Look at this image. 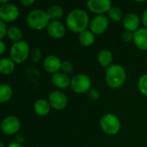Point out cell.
Returning a JSON list of instances; mask_svg holds the SVG:
<instances>
[{
  "label": "cell",
  "mask_w": 147,
  "mask_h": 147,
  "mask_svg": "<svg viewBox=\"0 0 147 147\" xmlns=\"http://www.w3.org/2000/svg\"><path fill=\"white\" fill-rule=\"evenodd\" d=\"M67 28L73 33L80 34L87 29L90 17L87 12L81 9H75L69 12L65 19Z\"/></svg>",
  "instance_id": "cell-1"
},
{
  "label": "cell",
  "mask_w": 147,
  "mask_h": 147,
  "mask_svg": "<svg viewBox=\"0 0 147 147\" xmlns=\"http://www.w3.org/2000/svg\"><path fill=\"white\" fill-rule=\"evenodd\" d=\"M106 83L111 89L120 88L126 81L127 74L125 69L120 65H111L106 69Z\"/></svg>",
  "instance_id": "cell-2"
},
{
  "label": "cell",
  "mask_w": 147,
  "mask_h": 147,
  "mask_svg": "<svg viewBox=\"0 0 147 147\" xmlns=\"http://www.w3.org/2000/svg\"><path fill=\"white\" fill-rule=\"evenodd\" d=\"M50 19L47 11L40 9H34L27 16V23L29 28L34 30H42L47 28Z\"/></svg>",
  "instance_id": "cell-3"
},
{
  "label": "cell",
  "mask_w": 147,
  "mask_h": 147,
  "mask_svg": "<svg viewBox=\"0 0 147 147\" xmlns=\"http://www.w3.org/2000/svg\"><path fill=\"white\" fill-rule=\"evenodd\" d=\"M30 52L29 45L26 41L21 40L18 42H14V44L11 46L9 56L16 64H22L28 59Z\"/></svg>",
  "instance_id": "cell-4"
},
{
  "label": "cell",
  "mask_w": 147,
  "mask_h": 147,
  "mask_svg": "<svg viewBox=\"0 0 147 147\" xmlns=\"http://www.w3.org/2000/svg\"><path fill=\"white\" fill-rule=\"evenodd\" d=\"M101 129L109 135H115L121 130V121L114 114H106L100 120Z\"/></svg>",
  "instance_id": "cell-5"
},
{
  "label": "cell",
  "mask_w": 147,
  "mask_h": 147,
  "mask_svg": "<svg viewBox=\"0 0 147 147\" xmlns=\"http://www.w3.org/2000/svg\"><path fill=\"white\" fill-rule=\"evenodd\" d=\"M71 88L76 93H86L91 90V79L85 74H77L71 78Z\"/></svg>",
  "instance_id": "cell-6"
},
{
  "label": "cell",
  "mask_w": 147,
  "mask_h": 147,
  "mask_svg": "<svg viewBox=\"0 0 147 147\" xmlns=\"http://www.w3.org/2000/svg\"><path fill=\"white\" fill-rule=\"evenodd\" d=\"M109 18L104 15H96L90 22V30L96 35L103 34L109 28Z\"/></svg>",
  "instance_id": "cell-7"
},
{
  "label": "cell",
  "mask_w": 147,
  "mask_h": 147,
  "mask_svg": "<svg viewBox=\"0 0 147 147\" xmlns=\"http://www.w3.org/2000/svg\"><path fill=\"white\" fill-rule=\"evenodd\" d=\"M19 16V9L14 3H9L0 6V19L4 22H12Z\"/></svg>",
  "instance_id": "cell-8"
},
{
  "label": "cell",
  "mask_w": 147,
  "mask_h": 147,
  "mask_svg": "<svg viewBox=\"0 0 147 147\" xmlns=\"http://www.w3.org/2000/svg\"><path fill=\"white\" fill-rule=\"evenodd\" d=\"M21 127L20 121L14 115H9L3 119L1 122V130L6 135L16 134Z\"/></svg>",
  "instance_id": "cell-9"
},
{
  "label": "cell",
  "mask_w": 147,
  "mask_h": 147,
  "mask_svg": "<svg viewBox=\"0 0 147 147\" xmlns=\"http://www.w3.org/2000/svg\"><path fill=\"white\" fill-rule=\"evenodd\" d=\"M87 8L90 11L97 15H103L109 13L112 8V2L110 0H89L86 3Z\"/></svg>",
  "instance_id": "cell-10"
},
{
  "label": "cell",
  "mask_w": 147,
  "mask_h": 147,
  "mask_svg": "<svg viewBox=\"0 0 147 147\" xmlns=\"http://www.w3.org/2000/svg\"><path fill=\"white\" fill-rule=\"evenodd\" d=\"M48 102L51 107L55 110H63L67 106L68 99L65 93L59 90H55L50 93Z\"/></svg>",
  "instance_id": "cell-11"
},
{
  "label": "cell",
  "mask_w": 147,
  "mask_h": 147,
  "mask_svg": "<svg viewBox=\"0 0 147 147\" xmlns=\"http://www.w3.org/2000/svg\"><path fill=\"white\" fill-rule=\"evenodd\" d=\"M61 65L62 62L59 59V58L53 54L47 56L43 61V67L45 71L53 75L59 72V71L61 69Z\"/></svg>",
  "instance_id": "cell-12"
},
{
  "label": "cell",
  "mask_w": 147,
  "mask_h": 147,
  "mask_svg": "<svg viewBox=\"0 0 147 147\" xmlns=\"http://www.w3.org/2000/svg\"><path fill=\"white\" fill-rule=\"evenodd\" d=\"M122 23H123V27L126 29V31L134 33L140 28V19L137 14H135L134 12H130V13L126 14V16H124V18L122 20Z\"/></svg>",
  "instance_id": "cell-13"
},
{
  "label": "cell",
  "mask_w": 147,
  "mask_h": 147,
  "mask_svg": "<svg viewBox=\"0 0 147 147\" xmlns=\"http://www.w3.org/2000/svg\"><path fill=\"white\" fill-rule=\"evenodd\" d=\"M47 34L54 39H61L65 34V27L59 21H51L47 28Z\"/></svg>",
  "instance_id": "cell-14"
},
{
  "label": "cell",
  "mask_w": 147,
  "mask_h": 147,
  "mask_svg": "<svg viewBox=\"0 0 147 147\" xmlns=\"http://www.w3.org/2000/svg\"><path fill=\"white\" fill-rule=\"evenodd\" d=\"M134 43L142 51H147V28H140L134 33Z\"/></svg>",
  "instance_id": "cell-15"
},
{
  "label": "cell",
  "mask_w": 147,
  "mask_h": 147,
  "mask_svg": "<svg viewBox=\"0 0 147 147\" xmlns=\"http://www.w3.org/2000/svg\"><path fill=\"white\" fill-rule=\"evenodd\" d=\"M51 81L53 84L57 87L58 89H66L69 86H71V79L69 78V76L64 72H57L53 74L51 78Z\"/></svg>",
  "instance_id": "cell-16"
},
{
  "label": "cell",
  "mask_w": 147,
  "mask_h": 147,
  "mask_svg": "<svg viewBox=\"0 0 147 147\" xmlns=\"http://www.w3.org/2000/svg\"><path fill=\"white\" fill-rule=\"evenodd\" d=\"M51 105L46 99H38L34 104V110L35 114L40 116H46L49 114Z\"/></svg>",
  "instance_id": "cell-17"
},
{
  "label": "cell",
  "mask_w": 147,
  "mask_h": 147,
  "mask_svg": "<svg viewBox=\"0 0 147 147\" xmlns=\"http://www.w3.org/2000/svg\"><path fill=\"white\" fill-rule=\"evenodd\" d=\"M97 61L102 67L108 68L113 61V54L109 50H101L97 55Z\"/></svg>",
  "instance_id": "cell-18"
},
{
  "label": "cell",
  "mask_w": 147,
  "mask_h": 147,
  "mask_svg": "<svg viewBox=\"0 0 147 147\" xmlns=\"http://www.w3.org/2000/svg\"><path fill=\"white\" fill-rule=\"evenodd\" d=\"M16 63L9 58L0 59V72L3 75H9L15 71Z\"/></svg>",
  "instance_id": "cell-19"
},
{
  "label": "cell",
  "mask_w": 147,
  "mask_h": 147,
  "mask_svg": "<svg viewBox=\"0 0 147 147\" xmlns=\"http://www.w3.org/2000/svg\"><path fill=\"white\" fill-rule=\"evenodd\" d=\"M47 16L52 21H59L64 15V9L60 5L53 4L48 7L47 10Z\"/></svg>",
  "instance_id": "cell-20"
},
{
  "label": "cell",
  "mask_w": 147,
  "mask_h": 147,
  "mask_svg": "<svg viewBox=\"0 0 147 147\" xmlns=\"http://www.w3.org/2000/svg\"><path fill=\"white\" fill-rule=\"evenodd\" d=\"M78 40H79V42L81 43V45H83L84 47H90V46L93 45V43L95 42L96 36L90 30L86 29L84 32L79 34Z\"/></svg>",
  "instance_id": "cell-21"
},
{
  "label": "cell",
  "mask_w": 147,
  "mask_h": 147,
  "mask_svg": "<svg viewBox=\"0 0 147 147\" xmlns=\"http://www.w3.org/2000/svg\"><path fill=\"white\" fill-rule=\"evenodd\" d=\"M12 95H13V90L9 84H3L0 85V102L2 103L10 100Z\"/></svg>",
  "instance_id": "cell-22"
},
{
  "label": "cell",
  "mask_w": 147,
  "mask_h": 147,
  "mask_svg": "<svg viewBox=\"0 0 147 147\" xmlns=\"http://www.w3.org/2000/svg\"><path fill=\"white\" fill-rule=\"evenodd\" d=\"M7 36H8V38L10 40L15 41V42H18V41H21L22 40V30L18 27L12 26V27H9L8 28Z\"/></svg>",
  "instance_id": "cell-23"
},
{
  "label": "cell",
  "mask_w": 147,
  "mask_h": 147,
  "mask_svg": "<svg viewBox=\"0 0 147 147\" xmlns=\"http://www.w3.org/2000/svg\"><path fill=\"white\" fill-rule=\"evenodd\" d=\"M109 15V18L113 21V22H120V21H122L123 18H124V16H123V12L122 10L117 7V6H114L110 9V10L109 11L108 13Z\"/></svg>",
  "instance_id": "cell-24"
},
{
  "label": "cell",
  "mask_w": 147,
  "mask_h": 147,
  "mask_svg": "<svg viewBox=\"0 0 147 147\" xmlns=\"http://www.w3.org/2000/svg\"><path fill=\"white\" fill-rule=\"evenodd\" d=\"M138 89L144 96H147V74L142 75L138 81Z\"/></svg>",
  "instance_id": "cell-25"
},
{
  "label": "cell",
  "mask_w": 147,
  "mask_h": 147,
  "mask_svg": "<svg viewBox=\"0 0 147 147\" xmlns=\"http://www.w3.org/2000/svg\"><path fill=\"white\" fill-rule=\"evenodd\" d=\"M30 57H31V60L34 63L40 62V60L41 59V52H40V50L39 48H34L30 52Z\"/></svg>",
  "instance_id": "cell-26"
},
{
  "label": "cell",
  "mask_w": 147,
  "mask_h": 147,
  "mask_svg": "<svg viewBox=\"0 0 147 147\" xmlns=\"http://www.w3.org/2000/svg\"><path fill=\"white\" fill-rule=\"evenodd\" d=\"M61 72H64L65 74L70 73L73 71V65L71 61H63L61 65Z\"/></svg>",
  "instance_id": "cell-27"
},
{
  "label": "cell",
  "mask_w": 147,
  "mask_h": 147,
  "mask_svg": "<svg viewBox=\"0 0 147 147\" xmlns=\"http://www.w3.org/2000/svg\"><path fill=\"white\" fill-rule=\"evenodd\" d=\"M7 32H8V28H7L5 22L3 21H0V39H1V40H3V39L7 35Z\"/></svg>",
  "instance_id": "cell-28"
},
{
  "label": "cell",
  "mask_w": 147,
  "mask_h": 147,
  "mask_svg": "<svg viewBox=\"0 0 147 147\" xmlns=\"http://www.w3.org/2000/svg\"><path fill=\"white\" fill-rule=\"evenodd\" d=\"M121 38L126 42H130L132 40L134 41V33L129 32V31H125V32L122 33Z\"/></svg>",
  "instance_id": "cell-29"
},
{
  "label": "cell",
  "mask_w": 147,
  "mask_h": 147,
  "mask_svg": "<svg viewBox=\"0 0 147 147\" xmlns=\"http://www.w3.org/2000/svg\"><path fill=\"white\" fill-rule=\"evenodd\" d=\"M89 96L92 100H97L100 97V93L96 89H91L89 91Z\"/></svg>",
  "instance_id": "cell-30"
},
{
  "label": "cell",
  "mask_w": 147,
  "mask_h": 147,
  "mask_svg": "<svg viewBox=\"0 0 147 147\" xmlns=\"http://www.w3.org/2000/svg\"><path fill=\"white\" fill-rule=\"evenodd\" d=\"M34 3V0H20V3L22 4V5L25 6V7L30 6V5L33 4Z\"/></svg>",
  "instance_id": "cell-31"
},
{
  "label": "cell",
  "mask_w": 147,
  "mask_h": 147,
  "mask_svg": "<svg viewBox=\"0 0 147 147\" xmlns=\"http://www.w3.org/2000/svg\"><path fill=\"white\" fill-rule=\"evenodd\" d=\"M141 21H142V23H143V25L145 26V28H147V10H145V11L143 12Z\"/></svg>",
  "instance_id": "cell-32"
},
{
  "label": "cell",
  "mask_w": 147,
  "mask_h": 147,
  "mask_svg": "<svg viewBox=\"0 0 147 147\" xmlns=\"http://www.w3.org/2000/svg\"><path fill=\"white\" fill-rule=\"evenodd\" d=\"M6 50V45L3 40H0V54H3Z\"/></svg>",
  "instance_id": "cell-33"
},
{
  "label": "cell",
  "mask_w": 147,
  "mask_h": 147,
  "mask_svg": "<svg viewBox=\"0 0 147 147\" xmlns=\"http://www.w3.org/2000/svg\"><path fill=\"white\" fill-rule=\"evenodd\" d=\"M8 147H22L20 144H18V143H16V142H12V143H10L9 145V146Z\"/></svg>",
  "instance_id": "cell-34"
},
{
  "label": "cell",
  "mask_w": 147,
  "mask_h": 147,
  "mask_svg": "<svg viewBox=\"0 0 147 147\" xmlns=\"http://www.w3.org/2000/svg\"><path fill=\"white\" fill-rule=\"evenodd\" d=\"M9 0H0V3H1V5H3V4H6V3H9Z\"/></svg>",
  "instance_id": "cell-35"
},
{
  "label": "cell",
  "mask_w": 147,
  "mask_h": 147,
  "mask_svg": "<svg viewBox=\"0 0 147 147\" xmlns=\"http://www.w3.org/2000/svg\"><path fill=\"white\" fill-rule=\"evenodd\" d=\"M0 147H5V146H4V144H3V143H2V142H1V143H0Z\"/></svg>",
  "instance_id": "cell-36"
}]
</instances>
